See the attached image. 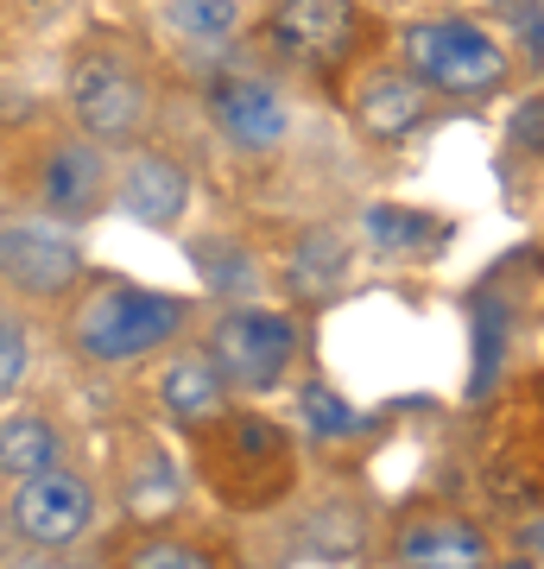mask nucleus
I'll return each mask as SVG.
<instances>
[{
    "instance_id": "obj_23",
    "label": "nucleus",
    "mask_w": 544,
    "mask_h": 569,
    "mask_svg": "<svg viewBox=\"0 0 544 569\" xmlns=\"http://www.w3.org/2000/svg\"><path fill=\"white\" fill-rule=\"evenodd\" d=\"M26 380H32V323L13 305H0V406H13Z\"/></svg>"
},
{
    "instance_id": "obj_24",
    "label": "nucleus",
    "mask_w": 544,
    "mask_h": 569,
    "mask_svg": "<svg viewBox=\"0 0 544 569\" xmlns=\"http://www.w3.org/2000/svg\"><path fill=\"white\" fill-rule=\"evenodd\" d=\"M494 569H538V557H513V563H494Z\"/></svg>"
},
{
    "instance_id": "obj_21",
    "label": "nucleus",
    "mask_w": 544,
    "mask_h": 569,
    "mask_svg": "<svg viewBox=\"0 0 544 569\" xmlns=\"http://www.w3.org/2000/svg\"><path fill=\"white\" fill-rule=\"evenodd\" d=\"M291 399H298L304 437H310L317 449H343V443H362V437H367V418L348 406L329 380H298V392H291Z\"/></svg>"
},
{
    "instance_id": "obj_16",
    "label": "nucleus",
    "mask_w": 544,
    "mask_h": 569,
    "mask_svg": "<svg viewBox=\"0 0 544 569\" xmlns=\"http://www.w3.org/2000/svg\"><path fill=\"white\" fill-rule=\"evenodd\" d=\"M190 260H197L202 284H209L222 305H247V298H260L266 260L247 241H235V234H202V241H190Z\"/></svg>"
},
{
    "instance_id": "obj_14",
    "label": "nucleus",
    "mask_w": 544,
    "mask_h": 569,
    "mask_svg": "<svg viewBox=\"0 0 544 569\" xmlns=\"http://www.w3.org/2000/svg\"><path fill=\"white\" fill-rule=\"evenodd\" d=\"M279 279L298 305H329V298L348 291V279H355V241H348L336 222L298 228L291 247H285V260H279Z\"/></svg>"
},
{
    "instance_id": "obj_2",
    "label": "nucleus",
    "mask_w": 544,
    "mask_h": 569,
    "mask_svg": "<svg viewBox=\"0 0 544 569\" xmlns=\"http://www.w3.org/2000/svg\"><path fill=\"white\" fill-rule=\"evenodd\" d=\"M197 323V305L178 291H152L133 279H89L82 298L63 310V342L89 367H133L184 342Z\"/></svg>"
},
{
    "instance_id": "obj_17",
    "label": "nucleus",
    "mask_w": 544,
    "mask_h": 569,
    "mask_svg": "<svg viewBox=\"0 0 544 569\" xmlns=\"http://www.w3.org/2000/svg\"><path fill=\"white\" fill-rule=\"evenodd\" d=\"M63 462V443H58V425L32 406H7L0 411V481L13 488L26 475Z\"/></svg>"
},
{
    "instance_id": "obj_5",
    "label": "nucleus",
    "mask_w": 544,
    "mask_h": 569,
    "mask_svg": "<svg viewBox=\"0 0 544 569\" xmlns=\"http://www.w3.org/2000/svg\"><path fill=\"white\" fill-rule=\"evenodd\" d=\"M197 348L209 355V367L222 373V387L235 392V399H266V392L291 387L298 355H304V323H298V310L247 298V305L216 310V317L202 323Z\"/></svg>"
},
{
    "instance_id": "obj_4",
    "label": "nucleus",
    "mask_w": 544,
    "mask_h": 569,
    "mask_svg": "<svg viewBox=\"0 0 544 569\" xmlns=\"http://www.w3.org/2000/svg\"><path fill=\"white\" fill-rule=\"evenodd\" d=\"M63 96H70L77 133L96 140L101 152L140 146L146 133H152V121H159V82H152V63H146L127 39H108V32H96V39L70 58Z\"/></svg>"
},
{
    "instance_id": "obj_12",
    "label": "nucleus",
    "mask_w": 544,
    "mask_h": 569,
    "mask_svg": "<svg viewBox=\"0 0 544 569\" xmlns=\"http://www.w3.org/2000/svg\"><path fill=\"white\" fill-rule=\"evenodd\" d=\"M393 569H494V538L456 507H412L386 538Z\"/></svg>"
},
{
    "instance_id": "obj_18",
    "label": "nucleus",
    "mask_w": 544,
    "mask_h": 569,
    "mask_svg": "<svg viewBox=\"0 0 544 569\" xmlns=\"http://www.w3.org/2000/svg\"><path fill=\"white\" fill-rule=\"evenodd\" d=\"M115 569H235V557L197 531H140L121 545Z\"/></svg>"
},
{
    "instance_id": "obj_20",
    "label": "nucleus",
    "mask_w": 544,
    "mask_h": 569,
    "mask_svg": "<svg viewBox=\"0 0 544 569\" xmlns=\"http://www.w3.org/2000/svg\"><path fill=\"white\" fill-rule=\"evenodd\" d=\"M159 26L184 51H228L241 32V7L235 0H159Z\"/></svg>"
},
{
    "instance_id": "obj_22",
    "label": "nucleus",
    "mask_w": 544,
    "mask_h": 569,
    "mask_svg": "<svg viewBox=\"0 0 544 569\" xmlns=\"http://www.w3.org/2000/svg\"><path fill=\"white\" fill-rule=\"evenodd\" d=\"M468 336H475V380H468V399H487V392L501 387V373H506V310H494L482 298L475 305V323H468Z\"/></svg>"
},
{
    "instance_id": "obj_8",
    "label": "nucleus",
    "mask_w": 544,
    "mask_h": 569,
    "mask_svg": "<svg viewBox=\"0 0 544 569\" xmlns=\"http://www.w3.org/2000/svg\"><path fill=\"white\" fill-rule=\"evenodd\" d=\"M202 114L216 127V140L228 152H241V159H273L291 140V102H285L279 82L260 77V70H222V77H209Z\"/></svg>"
},
{
    "instance_id": "obj_1",
    "label": "nucleus",
    "mask_w": 544,
    "mask_h": 569,
    "mask_svg": "<svg viewBox=\"0 0 544 569\" xmlns=\"http://www.w3.org/2000/svg\"><path fill=\"white\" fill-rule=\"evenodd\" d=\"M184 437H190V475H197V488L222 512H241V519L279 512L304 481L298 430L285 425V418H273V411L247 406V399H228L216 418H202Z\"/></svg>"
},
{
    "instance_id": "obj_11",
    "label": "nucleus",
    "mask_w": 544,
    "mask_h": 569,
    "mask_svg": "<svg viewBox=\"0 0 544 569\" xmlns=\"http://www.w3.org/2000/svg\"><path fill=\"white\" fill-rule=\"evenodd\" d=\"M190 164L165 146H127L121 164L108 171V203L121 209L127 222L152 228V234H171V228L190 216Z\"/></svg>"
},
{
    "instance_id": "obj_3",
    "label": "nucleus",
    "mask_w": 544,
    "mask_h": 569,
    "mask_svg": "<svg viewBox=\"0 0 544 569\" xmlns=\"http://www.w3.org/2000/svg\"><path fill=\"white\" fill-rule=\"evenodd\" d=\"M393 44H399V70L431 102L482 108L513 82V51L475 13H412Z\"/></svg>"
},
{
    "instance_id": "obj_9",
    "label": "nucleus",
    "mask_w": 544,
    "mask_h": 569,
    "mask_svg": "<svg viewBox=\"0 0 544 569\" xmlns=\"http://www.w3.org/2000/svg\"><path fill=\"white\" fill-rule=\"evenodd\" d=\"M343 108H348V127L355 140L380 146V152H399L437 121V102L424 96L418 82L405 77L399 63H362L343 89Z\"/></svg>"
},
{
    "instance_id": "obj_10",
    "label": "nucleus",
    "mask_w": 544,
    "mask_h": 569,
    "mask_svg": "<svg viewBox=\"0 0 544 569\" xmlns=\"http://www.w3.org/2000/svg\"><path fill=\"white\" fill-rule=\"evenodd\" d=\"M82 279V247L58 222H7L0 228V291L20 305H58Z\"/></svg>"
},
{
    "instance_id": "obj_7",
    "label": "nucleus",
    "mask_w": 544,
    "mask_h": 569,
    "mask_svg": "<svg viewBox=\"0 0 544 569\" xmlns=\"http://www.w3.org/2000/svg\"><path fill=\"white\" fill-rule=\"evenodd\" d=\"M96 481L89 475H77V468H39V475H26V481H13L7 488V526H13V538L32 550H44V557H63V550H77L89 531H96Z\"/></svg>"
},
{
    "instance_id": "obj_15",
    "label": "nucleus",
    "mask_w": 544,
    "mask_h": 569,
    "mask_svg": "<svg viewBox=\"0 0 544 569\" xmlns=\"http://www.w3.org/2000/svg\"><path fill=\"white\" fill-rule=\"evenodd\" d=\"M152 399H159V411L178 430H197L202 418H216L235 392L222 387V373L209 367V355H202L197 342H171L159 355V367H152Z\"/></svg>"
},
{
    "instance_id": "obj_6",
    "label": "nucleus",
    "mask_w": 544,
    "mask_h": 569,
    "mask_svg": "<svg viewBox=\"0 0 544 569\" xmlns=\"http://www.w3.org/2000/svg\"><path fill=\"white\" fill-rule=\"evenodd\" d=\"M266 51L304 77L343 82L374 51V13L362 0H273L260 20Z\"/></svg>"
},
{
    "instance_id": "obj_19",
    "label": "nucleus",
    "mask_w": 544,
    "mask_h": 569,
    "mask_svg": "<svg viewBox=\"0 0 544 569\" xmlns=\"http://www.w3.org/2000/svg\"><path fill=\"white\" fill-rule=\"evenodd\" d=\"M362 234L374 253H431V247H444V216H431V209H405V203H367L362 209Z\"/></svg>"
},
{
    "instance_id": "obj_13",
    "label": "nucleus",
    "mask_w": 544,
    "mask_h": 569,
    "mask_svg": "<svg viewBox=\"0 0 544 569\" xmlns=\"http://www.w3.org/2000/svg\"><path fill=\"white\" fill-rule=\"evenodd\" d=\"M108 171H115V159L96 140H82V133L51 140L39 152V209L63 228L89 222L96 209H108Z\"/></svg>"
}]
</instances>
